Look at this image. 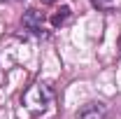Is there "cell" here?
I'll use <instances>...</instances> for the list:
<instances>
[{"mask_svg": "<svg viewBox=\"0 0 121 119\" xmlns=\"http://www.w3.org/2000/svg\"><path fill=\"white\" fill-rule=\"evenodd\" d=\"M21 105L35 119H49L56 112V96L49 84H30L21 96Z\"/></svg>", "mask_w": 121, "mask_h": 119, "instance_id": "cell-1", "label": "cell"}, {"mask_svg": "<svg viewBox=\"0 0 121 119\" xmlns=\"http://www.w3.org/2000/svg\"><path fill=\"white\" fill-rule=\"evenodd\" d=\"M107 117V105L103 101H91L77 110L75 119H105Z\"/></svg>", "mask_w": 121, "mask_h": 119, "instance_id": "cell-2", "label": "cell"}, {"mask_svg": "<svg viewBox=\"0 0 121 119\" xmlns=\"http://www.w3.org/2000/svg\"><path fill=\"white\" fill-rule=\"evenodd\" d=\"M21 23H23V28L30 30V33H40L42 30V23H44V14L40 12V9H28L23 19H21Z\"/></svg>", "mask_w": 121, "mask_h": 119, "instance_id": "cell-3", "label": "cell"}, {"mask_svg": "<svg viewBox=\"0 0 121 119\" xmlns=\"http://www.w3.org/2000/svg\"><path fill=\"white\" fill-rule=\"evenodd\" d=\"M70 14H72V12H70V7H60L58 12H56V14L51 16V26H54V28L63 26V23H65V21L70 19Z\"/></svg>", "mask_w": 121, "mask_h": 119, "instance_id": "cell-4", "label": "cell"}, {"mask_svg": "<svg viewBox=\"0 0 121 119\" xmlns=\"http://www.w3.org/2000/svg\"><path fill=\"white\" fill-rule=\"evenodd\" d=\"M42 2H44V5H51V2H54V0H42Z\"/></svg>", "mask_w": 121, "mask_h": 119, "instance_id": "cell-5", "label": "cell"}]
</instances>
